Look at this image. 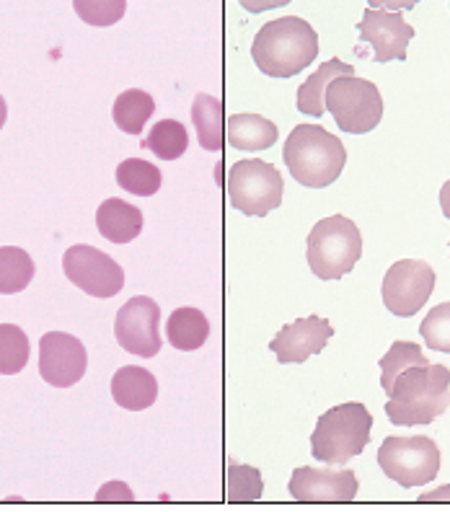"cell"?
Masks as SVG:
<instances>
[{
	"label": "cell",
	"instance_id": "1",
	"mask_svg": "<svg viewBox=\"0 0 450 512\" xmlns=\"http://www.w3.org/2000/svg\"><path fill=\"white\" fill-rule=\"evenodd\" d=\"M251 57L267 78H293L319 57V34L300 16H280L259 29Z\"/></svg>",
	"mask_w": 450,
	"mask_h": 512
},
{
	"label": "cell",
	"instance_id": "2",
	"mask_svg": "<svg viewBox=\"0 0 450 512\" xmlns=\"http://www.w3.org/2000/svg\"><path fill=\"white\" fill-rule=\"evenodd\" d=\"M450 406V370L445 365H412L394 381L386 417L396 427L430 425Z\"/></svg>",
	"mask_w": 450,
	"mask_h": 512
},
{
	"label": "cell",
	"instance_id": "3",
	"mask_svg": "<svg viewBox=\"0 0 450 512\" xmlns=\"http://www.w3.org/2000/svg\"><path fill=\"white\" fill-rule=\"evenodd\" d=\"M282 161L300 187H332L347 166V148L321 125H298L285 140Z\"/></svg>",
	"mask_w": 450,
	"mask_h": 512
},
{
	"label": "cell",
	"instance_id": "4",
	"mask_svg": "<svg viewBox=\"0 0 450 512\" xmlns=\"http://www.w3.org/2000/svg\"><path fill=\"white\" fill-rule=\"evenodd\" d=\"M370 430H373V414L368 412V406L360 401L334 406L316 422L311 435L313 458L329 466H344L368 448Z\"/></svg>",
	"mask_w": 450,
	"mask_h": 512
},
{
	"label": "cell",
	"instance_id": "5",
	"mask_svg": "<svg viewBox=\"0 0 450 512\" xmlns=\"http://www.w3.org/2000/svg\"><path fill=\"white\" fill-rule=\"evenodd\" d=\"M360 256H363V233L355 220L344 215H329L308 233L306 259L319 280H342L355 269Z\"/></svg>",
	"mask_w": 450,
	"mask_h": 512
},
{
	"label": "cell",
	"instance_id": "6",
	"mask_svg": "<svg viewBox=\"0 0 450 512\" xmlns=\"http://www.w3.org/2000/svg\"><path fill=\"white\" fill-rule=\"evenodd\" d=\"M326 109L337 127L350 135H368L383 119V96L373 81L352 75H337L326 86Z\"/></svg>",
	"mask_w": 450,
	"mask_h": 512
},
{
	"label": "cell",
	"instance_id": "7",
	"mask_svg": "<svg viewBox=\"0 0 450 512\" xmlns=\"http://www.w3.org/2000/svg\"><path fill=\"white\" fill-rule=\"evenodd\" d=\"M285 182L277 166L259 158L236 161L228 171V197L238 213L264 218L282 205Z\"/></svg>",
	"mask_w": 450,
	"mask_h": 512
},
{
	"label": "cell",
	"instance_id": "8",
	"mask_svg": "<svg viewBox=\"0 0 450 512\" xmlns=\"http://www.w3.org/2000/svg\"><path fill=\"white\" fill-rule=\"evenodd\" d=\"M378 466L399 487H425L440 474V448L427 435L386 438L378 450Z\"/></svg>",
	"mask_w": 450,
	"mask_h": 512
},
{
	"label": "cell",
	"instance_id": "9",
	"mask_svg": "<svg viewBox=\"0 0 450 512\" xmlns=\"http://www.w3.org/2000/svg\"><path fill=\"white\" fill-rule=\"evenodd\" d=\"M435 282H438V275L430 264L422 259H401L391 264L383 277V306L399 319H412L432 298Z\"/></svg>",
	"mask_w": 450,
	"mask_h": 512
},
{
	"label": "cell",
	"instance_id": "10",
	"mask_svg": "<svg viewBox=\"0 0 450 512\" xmlns=\"http://www.w3.org/2000/svg\"><path fill=\"white\" fill-rule=\"evenodd\" d=\"M63 272L75 288L91 298H114L125 288V269L112 256L88 244H75L65 251Z\"/></svg>",
	"mask_w": 450,
	"mask_h": 512
},
{
	"label": "cell",
	"instance_id": "11",
	"mask_svg": "<svg viewBox=\"0 0 450 512\" xmlns=\"http://www.w3.org/2000/svg\"><path fill=\"white\" fill-rule=\"evenodd\" d=\"M114 337L119 347L135 357H156L161 352V306L148 295H135L117 311Z\"/></svg>",
	"mask_w": 450,
	"mask_h": 512
},
{
	"label": "cell",
	"instance_id": "12",
	"mask_svg": "<svg viewBox=\"0 0 450 512\" xmlns=\"http://www.w3.org/2000/svg\"><path fill=\"white\" fill-rule=\"evenodd\" d=\"M88 370V352L83 342L65 331H47L39 339V375L52 388H70L81 383Z\"/></svg>",
	"mask_w": 450,
	"mask_h": 512
},
{
	"label": "cell",
	"instance_id": "13",
	"mask_svg": "<svg viewBox=\"0 0 450 512\" xmlns=\"http://www.w3.org/2000/svg\"><path fill=\"white\" fill-rule=\"evenodd\" d=\"M357 32L365 44L373 47L375 63H391V60H407V47L414 39V26L407 24L401 11L386 8H365L363 19L357 24Z\"/></svg>",
	"mask_w": 450,
	"mask_h": 512
},
{
	"label": "cell",
	"instance_id": "14",
	"mask_svg": "<svg viewBox=\"0 0 450 512\" xmlns=\"http://www.w3.org/2000/svg\"><path fill=\"white\" fill-rule=\"evenodd\" d=\"M288 492L295 502H352L360 492V481L355 471H329V469H311L300 466L293 471L288 484Z\"/></svg>",
	"mask_w": 450,
	"mask_h": 512
},
{
	"label": "cell",
	"instance_id": "15",
	"mask_svg": "<svg viewBox=\"0 0 450 512\" xmlns=\"http://www.w3.org/2000/svg\"><path fill=\"white\" fill-rule=\"evenodd\" d=\"M332 337V321L311 313L306 319H298L293 324L282 326L275 334V339L269 342V350L275 352L280 365H300L306 363L308 357L324 352V347Z\"/></svg>",
	"mask_w": 450,
	"mask_h": 512
},
{
	"label": "cell",
	"instance_id": "16",
	"mask_svg": "<svg viewBox=\"0 0 450 512\" xmlns=\"http://www.w3.org/2000/svg\"><path fill=\"white\" fill-rule=\"evenodd\" d=\"M112 399L127 412H143L158 399L156 375L140 365H125L112 378Z\"/></svg>",
	"mask_w": 450,
	"mask_h": 512
},
{
	"label": "cell",
	"instance_id": "17",
	"mask_svg": "<svg viewBox=\"0 0 450 512\" xmlns=\"http://www.w3.org/2000/svg\"><path fill=\"white\" fill-rule=\"evenodd\" d=\"M143 213L130 202L119 200V197H109L96 210V228L109 244L125 246L132 244L135 238L143 233Z\"/></svg>",
	"mask_w": 450,
	"mask_h": 512
},
{
	"label": "cell",
	"instance_id": "18",
	"mask_svg": "<svg viewBox=\"0 0 450 512\" xmlns=\"http://www.w3.org/2000/svg\"><path fill=\"white\" fill-rule=\"evenodd\" d=\"M228 145L236 150H267L280 140V130L262 114H233L228 117Z\"/></svg>",
	"mask_w": 450,
	"mask_h": 512
},
{
	"label": "cell",
	"instance_id": "19",
	"mask_svg": "<svg viewBox=\"0 0 450 512\" xmlns=\"http://www.w3.org/2000/svg\"><path fill=\"white\" fill-rule=\"evenodd\" d=\"M355 68L344 63L339 57H329L316 73L298 88V112L306 117H324L326 112V86L337 78V75H352Z\"/></svg>",
	"mask_w": 450,
	"mask_h": 512
},
{
	"label": "cell",
	"instance_id": "20",
	"mask_svg": "<svg viewBox=\"0 0 450 512\" xmlns=\"http://www.w3.org/2000/svg\"><path fill=\"white\" fill-rule=\"evenodd\" d=\"M166 337H169L171 347L179 352L200 350L210 337V321L200 308H176L166 321Z\"/></svg>",
	"mask_w": 450,
	"mask_h": 512
},
{
	"label": "cell",
	"instance_id": "21",
	"mask_svg": "<svg viewBox=\"0 0 450 512\" xmlns=\"http://www.w3.org/2000/svg\"><path fill=\"white\" fill-rule=\"evenodd\" d=\"M156 112V101L148 91L143 88H127L114 99L112 107V119L114 125L125 135H140L143 127L148 125V119Z\"/></svg>",
	"mask_w": 450,
	"mask_h": 512
},
{
	"label": "cell",
	"instance_id": "22",
	"mask_svg": "<svg viewBox=\"0 0 450 512\" xmlns=\"http://www.w3.org/2000/svg\"><path fill=\"white\" fill-rule=\"evenodd\" d=\"M192 122L202 150L218 153L223 148V104L210 94H197L192 104Z\"/></svg>",
	"mask_w": 450,
	"mask_h": 512
},
{
	"label": "cell",
	"instance_id": "23",
	"mask_svg": "<svg viewBox=\"0 0 450 512\" xmlns=\"http://www.w3.org/2000/svg\"><path fill=\"white\" fill-rule=\"evenodd\" d=\"M34 259L19 246H0V295H16L34 280Z\"/></svg>",
	"mask_w": 450,
	"mask_h": 512
},
{
	"label": "cell",
	"instance_id": "24",
	"mask_svg": "<svg viewBox=\"0 0 450 512\" xmlns=\"http://www.w3.org/2000/svg\"><path fill=\"white\" fill-rule=\"evenodd\" d=\"M143 148H148L161 161H179L189 148L187 127L176 119H161L143 140Z\"/></svg>",
	"mask_w": 450,
	"mask_h": 512
},
{
	"label": "cell",
	"instance_id": "25",
	"mask_svg": "<svg viewBox=\"0 0 450 512\" xmlns=\"http://www.w3.org/2000/svg\"><path fill=\"white\" fill-rule=\"evenodd\" d=\"M117 184L135 197H153L161 189L163 176L158 166L140 158H127L117 166Z\"/></svg>",
	"mask_w": 450,
	"mask_h": 512
},
{
	"label": "cell",
	"instance_id": "26",
	"mask_svg": "<svg viewBox=\"0 0 450 512\" xmlns=\"http://www.w3.org/2000/svg\"><path fill=\"white\" fill-rule=\"evenodd\" d=\"M430 363L425 357V352H422V347L414 342H394L391 344V350L386 352V355L381 357V363H378V368H381V386L386 394H391V388H394V381L399 378V373H404L407 368H412V365H425Z\"/></svg>",
	"mask_w": 450,
	"mask_h": 512
},
{
	"label": "cell",
	"instance_id": "27",
	"mask_svg": "<svg viewBox=\"0 0 450 512\" xmlns=\"http://www.w3.org/2000/svg\"><path fill=\"white\" fill-rule=\"evenodd\" d=\"M29 337L16 324H0V375H19L29 363Z\"/></svg>",
	"mask_w": 450,
	"mask_h": 512
},
{
	"label": "cell",
	"instance_id": "28",
	"mask_svg": "<svg viewBox=\"0 0 450 512\" xmlns=\"http://www.w3.org/2000/svg\"><path fill=\"white\" fill-rule=\"evenodd\" d=\"M228 502L244 505V502H259L264 494L262 471L246 463L228 461Z\"/></svg>",
	"mask_w": 450,
	"mask_h": 512
},
{
	"label": "cell",
	"instance_id": "29",
	"mask_svg": "<svg viewBox=\"0 0 450 512\" xmlns=\"http://www.w3.org/2000/svg\"><path fill=\"white\" fill-rule=\"evenodd\" d=\"M75 16L88 26H114L127 13V0H75Z\"/></svg>",
	"mask_w": 450,
	"mask_h": 512
},
{
	"label": "cell",
	"instance_id": "30",
	"mask_svg": "<svg viewBox=\"0 0 450 512\" xmlns=\"http://www.w3.org/2000/svg\"><path fill=\"white\" fill-rule=\"evenodd\" d=\"M419 334L430 350L450 355V303H440L432 308L419 326Z\"/></svg>",
	"mask_w": 450,
	"mask_h": 512
},
{
	"label": "cell",
	"instance_id": "31",
	"mask_svg": "<svg viewBox=\"0 0 450 512\" xmlns=\"http://www.w3.org/2000/svg\"><path fill=\"white\" fill-rule=\"evenodd\" d=\"M135 494L127 487L125 481H107L101 484V489L96 492V502H132Z\"/></svg>",
	"mask_w": 450,
	"mask_h": 512
},
{
	"label": "cell",
	"instance_id": "32",
	"mask_svg": "<svg viewBox=\"0 0 450 512\" xmlns=\"http://www.w3.org/2000/svg\"><path fill=\"white\" fill-rule=\"evenodd\" d=\"M417 0H370V8H386V11H404V8H414Z\"/></svg>",
	"mask_w": 450,
	"mask_h": 512
},
{
	"label": "cell",
	"instance_id": "33",
	"mask_svg": "<svg viewBox=\"0 0 450 512\" xmlns=\"http://www.w3.org/2000/svg\"><path fill=\"white\" fill-rule=\"evenodd\" d=\"M285 6V0H244V8L251 13L267 11V8H280Z\"/></svg>",
	"mask_w": 450,
	"mask_h": 512
},
{
	"label": "cell",
	"instance_id": "34",
	"mask_svg": "<svg viewBox=\"0 0 450 512\" xmlns=\"http://www.w3.org/2000/svg\"><path fill=\"white\" fill-rule=\"evenodd\" d=\"M419 502H450V484H445V487H438L435 492L419 494Z\"/></svg>",
	"mask_w": 450,
	"mask_h": 512
},
{
	"label": "cell",
	"instance_id": "35",
	"mask_svg": "<svg viewBox=\"0 0 450 512\" xmlns=\"http://www.w3.org/2000/svg\"><path fill=\"white\" fill-rule=\"evenodd\" d=\"M440 207H443V215L450 220V179L440 189Z\"/></svg>",
	"mask_w": 450,
	"mask_h": 512
},
{
	"label": "cell",
	"instance_id": "36",
	"mask_svg": "<svg viewBox=\"0 0 450 512\" xmlns=\"http://www.w3.org/2000/svg\"><path fill=\"white\" fill-rule=\"evenodd\" d=\"M8 119V107H6V99L0 96V130H3V125H6Z\"/></svg>",
	"mask_w": 450,
	"mask_h": 512
}]
</instances>
